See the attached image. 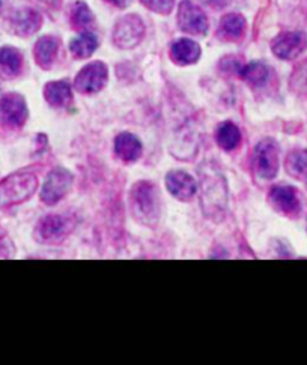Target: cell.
<instances>
[{"instance_id": "obj_23", "label": "cell", "mask_w": 307, "mask_h": 365, "mask_svg": "<svg viewBox=\"0 0 307 365\" xmlns=\"http://www.w3.org/2000/svg\"><path fill=\"white\" fill-rule=\"evenodd\" d=\"M240 76L248 84H252V86H262V84L267 83V80L270 77V71L263 63L253 62V63L243 66L240 71Z\"/></svg>"}, {"instance_id": "obj_10", "label": "cell", "mask_w": 307, "mask_h": 365, "mask_svg": "<svg viewBox=\"0 0 307 365\" xmlns=\"http://www.w3.org/2000/svg\"><path fill=\"white\" fill-rule=\"evenodd\" d=\"M306 38L303 34L298 32H285L274 38L271 48L277 58L291 61L296 59L297 56L304 50Z\"/></svg>"}, {"instance_id": "obj_5", "label": "cell", "mask_w": 307, "mask_h": 365, "mask_svg": "<svg viewBox=\"0 0 307 365\" xmlns=\"http://www.w3.org/2000/svg\"><path fill=\"white\" fill-rule=\"evenodd\" d=\"M73 185V175L65 168H54L49 173L43 191H41V200L47 205H54L62 200Z\"/></svg>"}, {"instance_id": "obj_32", "label": "cell", "mask_w": 307, "mask_h": 365, "mask_svg": "<svg viewBox=\"0 0 307 365\" xmlns=\"http://www.w3.org/2000/svg\"><path fill=\"white\" fill-rule=\"evenodd\" d=\"M0 8H2V0H0Z\"/></svg>"}, {"instance_id": "obj_21", "label": "cell", "mask_w": 307, "mask_h": 365, "mask_svg": "<svg viewBox=\"0 0 307 365\" xmlns=\"http://www.w3.org/2000/svg\"><path fill=\"white\" fill-rule=\"evenodd\" d=\"M99 47V39L91 32H83L80 36L74 38L69 44L73 56L77 59H86L94 54V51Z\"/></svg>"}, {"instance_id": "obj_24", "label": "cell", "mask_w": 307, "mask_h": 365, "mask_svg": "<svg viewBox=\"0 0 307 365\" xmlns=\"http://www.w3.org/2000/svg\"><path fill=\"white\" fill-rule=\"evenodd\" d=\"M71 23L79 31H86L94 24V16L85 2H76L71 11Z\"/></svg>"}, {"instance_id": "obj_3", "label": "cell", "mask_w": 307, "mask_h": 365, "mask_svg": "<svg viewBox=\"0 0 307 365\" xmlns=\"http://www.w3.org/2000/svg\"><path fill=\"white\" fill-rule=\"evenodd\" d=\"M253 167L256 175L263 179L270 180L278 172V148L274 140H262L256 146L253 155Z\"/></svg>"}, {"instance_id": "obj_2", "label": "cell", "mask_w": 307, "mask_h": 365, "mask_svg": "<svg viewBox=\"0 0 307 365\" xmlns=\"http://www.w3.org/2000/svg\"><path fill=\"white\" fill-rule=\"evenodd\" d=\"M38 180L32 173H14L0 182V209L27 200L35 192Z\"/></svg>"}, {"instance_id": "obj_30", "label": "cell", "mask_w": 307, "mask_h": 365, "mask_svg": "<svg viewBox=\"0 0 307 365\" xmlns=\"http://www.w3.org/2000/svg\"><path fill=\"white\" fill-rule=\"evenodd\" d=\"M43 2H44L46 5H49V6L59 8V6H61V4H62V0H43Z\"/></svg>"}, {"instance_id": "obj_4", "label": "cell", "mask_w": 307, "mask_h": 365, "mask_svg": "<svg viewBox=\"0 0 307 365\" xmlns=\"http://www.w3.org/2000/svg\"><path fill=\"white\" fill-rule=\"evenodd\" d=\"M145 26L141 17L130 14L121 19L114 31V41L119 48H133L142 41Z\"/></svg>"}, {"instance_id": "obj_27", "label": "cell", "mask_w": 307, "mask_h": 365, "mask_svg": "<svg viewBox=\"0 0 307 365\" xmlns=\"http://www.w3.org/2000/svg\"><path fill=\"white\" fill-rule=\"evenodd\" d=\"M292 86H294L297 91L307 92V61L301 63L294 73V77L291 80Z\"/></svg>"}, {"instance_id": "obj_9", "label": "cell", "mask_w": 307, "mask_h": 365, "mask_svg": "<svg viewBox=\"0 0 307 365\" xmlns=\"http://www.w3.org/2000/svg\"><path fill=\"white\" fill-rule=\"evenodd\" d=\"M69 230L68 220L61 215H47L41 220L35 230V237L38 242L43 244H56L62 241Z\"/></svg>"}, {"instance_id": "obj_18", "label": "cell", "mask_w": 307, "mask_h": 365, "mask_svg": "<svg viewBox=\"0 0 307 365\" xmlns=\"http://www.w3.org/2000/svg\"><path fill=\"white\" fill-rule=\"evenodd\" d=\"M58 51H59V41L54 36L39 38L36 46H35L36 63L44 69L51 68V65L54 63L56 56H58Z\"/></svg>"}, {"instance_id": "obj_25", "label": "cell", "mask_w": 307, "mask_h": 365, "mask_svg": "<svg viewBox=\"0 0 307 365\" xmlns=\"http://www.w3.org/2000/svg\"><path fill=\"white\" fill-rule=\"evenodd\" d=\"M286 168L292 176H304L307 173V149L292 150L286 158Z\"/></svg>"}, {"instance_id": "obj_31", "label": "cell", "mask_w": 307, "mask_h": 365, "mask_svg": "<svg viewBox=\"0 0 307 365\" xmlns=\"http://www.w3.org/2000/svg\"><path fill=\"white\" fill-rule=\"evenodd\" d=\"M5 244H6V240H4V237H0V257H2V256H8L6 252H5V250H6Z\"/></svg>"}, {"instance_id": "obj_11", "label": "cell", "mask_w": 307, "mask_h": 365, "mask_svg": "<svg viewBox=\"0 0 307 365\" xmlns=\"http://www.w3.org/2000/svg\"><path fill=\"white\" fill-rule=\"evenodd\" d=\"M226 200V188L221 178H206L202 192L203 209L208 215H214L223 209Z\"/></svg>"}, {"instance_id": "obj_7", "label": "cell", "mask_w": 307, "mask_h": 365, "mask_svg": "<svg viewBox=\"0 0 307 365\" xmlns=\"http://www.w3.org/2000/svg\"><path fill=\"white\" fill-rule=\"evenodd\" d=\"M27 119V106L23 96L8 93L0 100V125L6 128H20Z\"/></svg>"}, {"instance_id": "obj_13", "label": "cell", "mask_w": 307, "mask_h": 365, "mask_svg": "<svg viewBox=\"0 0 307 365\" xmlns=\"http://www.w3.org/2000/svg\"><path fill=\"white\" fill-rule=\"evenodd\" d=\"M166 187L178 200L187 202L198 191L196 180L186 172H171L166 176Z\"/></svg>"}, {"instance_id": "obj_15", "label": "cell", "mask_w": 307, "mask_h": 365, "mask_svg": "<svg viewBox=\"0 0 307 365\" xmlns=\"http://www.w3.org/2000/svg\"><path fill=\"white\" fill-rule=\"evenodd\" d=\"M115 152L122 161L133 163L142 157L144 148L141 140L136 135L130 133H122L115 140Z\"/></svg>"}, {"instance_id": "obj_8", "label": "cell", "mask_w": 307, "mask_h": 365, "mask_svg": "<svg viewBox=\"0 0 307 365\" xmlns=\"http://www.w3.org/2000/svg\"><path fill=\"white\" fill-rule=\"evenodd\" d=\"M107 81V66L103 62L86 65L76 77V89L81 93H95L104 88Z\"/></svg>"}, {"instance_id": "obj_17", "label": "cell", "mask_w": 307, "mask_h": 365, "mask_svg": "<svg viewBox=\"0 0 307 365\" xmlns=\"http://www.w3.org/2000/svg\"><path fill=\"white\" fill-rule=\"evenodd\" d=\"M246 32V19L241 14H228L218 26V38L223 41H238Z\"/></svg>"}, {"instance_id": "obj_29", "label": "cell", "mask_w": 307, "mask_h": 365, "mask_svg": "<svg viewBox=\"0 0 307 365\" xmlns=\"http://www.w3.org/2000/svg\"><path fill=\"white\" fill-rule=\"evenodd\" d=\"M107 2H110L111 5H115L118 8H125L130 4V0H107Z\"/></svg>"}, {"instance_id": "obj_6", "label": "cell", "mask_w": 307, "mask_h": 365, "mask_svg": "<svg viewBox=\"0 0 307 365\" xmlns=\"http://www.w3.org/2000/svg\"><path fill=\"white\" fill-rule=\"evenodd\" d=\"M178 26L186 34L205 35L208 32V19L198 5L183 0L178 8Z\"/></svg>"}, {"instance_id": "obj_26", "label": "cell", "mask_w": 307, "mask_h": 365, "mask_svg": "<svg viewBox=\"0 0 307 365\" xmlns=\"http://www.w3.org/2000/svg\"><path fill=\"white\" fill-rule=\"evenodd\" d=\"M141 2L157 14H169L175 6V0H141Z\"/></svg>"}, {"instance_id": "obj_22", "label": "cell", "mask_w": 307, "mask_h": 365, "mask_svg": "<svg viewBox=\"0 0 307 365\" xmlns=\"http://www.w3.org/2000/svg\"><path fill=\"white\" fill-rule=\"evenodd\" d=\"M216 140L221 149L225 150H233L241 142V133L238 126L232 122H225L218 126Z\"/></svg>"}, {"instance_id": "obj_28", "label": "cell", "mask_w": 307, "mask_h": 365, "mask_svg": "<svg viewBox=\"0 0 307 365\" xmlns=\"http://www.w3.org/2000/svg\"><path fill=\"white\" fill-rule=\"evenodd\" d=\"M221 66L225 68V71H228V73H236V74H240V71H241V63H240V61L238 59H235V58H225L221 61Z\"/></svg>"}, {"instance_id": "obj_14", "label": "cell", "mask_w": 307, "mask_h": 365, "mask_svg": "<svg viewBox=\"0 0 307 365\" xmlns=\"http://www.w3.org/2000/svg\"><path fill=\"white\" fill-rule=\"evenodd\" d=\"M271 203L286 215H297L300 212V199L297 191L288 185L274 187L270 192Z\"/></svg>"}, {"instance_id": "obj_16", "label": "cell", "mask_w": 307, "mask_h": 365, "mask_svg": "<svg viewBox=\"0 0 307 365\" xmlns=\"http://www.w3.org/2000/svg\"><path fill=\"white\" fill-rule=\"evenodd\" d=\"M171 58L178 65L196 63L201 58V47L193 39H179L171 48Z\"/></svg>"}, {"instance_id": "obj_19", "label": "cell", "mask_w": 307, "mask_h": 365, "mask_svg": "<svg viewBox=\"0 0 307 365\" xmlns=\"http://www.w3.org/2000/svg\"><path fill=\"white\" fill-rule=\"evenodd\" d=\"M23 65L21 53L14 47L0 48V76L5 78H12L20 74Z\"/></svg>"}, {"instance_id": "obj_12", "label": "cell", "mask_w": 307, "mask_h": 365, "mask_svg": "<svg viewBox=\"0 0 307 365\" xmlns=\"http://www.w3.org/2000/svg\"><path fill=\"white\" fill-rule=\"evenodd\" d=\"M41 23H43V19H41L39 12L32 8H20L14 11L9 19L12 32L20 36H29L35 34L41 27Z\"/></svg>"}, {"instance_id": "obj_1", "label": "cell", "mask_w": 307, "mask_h": 365, "mask_svg": "<svg viewBox=\"0 0 307 365\" xmlns=\"http://www.w3.org/2000/svg\"><path fill=\"white\" fill-rule=\"evenodd\" d=\"M130 207L139 222L148 227L156 226L161 210L157 187L146 180L137 182L130 192Z\"/></svg>"}, {"instance_id": "obj_20", "label": "cell", "mask_w": 307, "mask_h": 365, "mask_svg": "<svg viewBox=\"0 0 307 365\" xmlns=\"http://www.w3.org/2000/svg\"><path fill=\"white\" fill-rule=\"evenodd\" d=\"M44 96L53 107H66L73 101V92L66 81H50L44 88Z\"/></svg>"}]
</instances>
